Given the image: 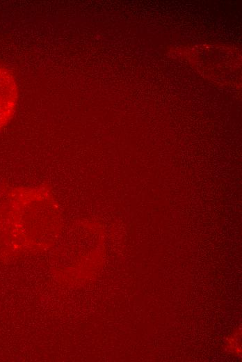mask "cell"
<instances>
[{"label":"cell","mask_w":242,"mask_h":362,"mask_svg":"<svg viewBox=\"0 0 242 362\" xmlns=\"http://www.w3.org/2000/svg\"><path fill=\"white\" fill-rule=\"evenodd\" d=\"M19 97V88L14 74L0 63V131L13 119Z\"/></svg>","instance_id":"cell-1"}]
</instances>
